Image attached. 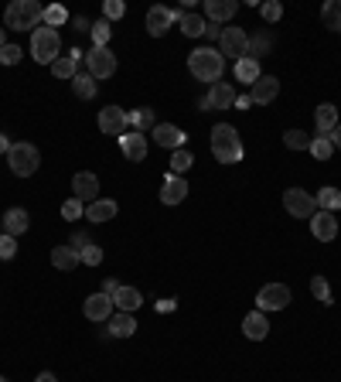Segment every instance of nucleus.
I'll return each instance as SVG.
<instances>
[{"label": "nucleus", "mask_w": 341, "mask_h": 382, "mask_svg": "<svg viewBox=\"0 0 341 382\" xmlns=\"http://www.w3.org/2000/svg\"><path fill=\"white\" fill-rule=\"evenodd\" d=\"M188 72H191L198 83L215 85V83H222V76H225V58H222L218 48L202 44V48H195V51L188 55Z\"/></svg>", "instance_id": "obj_1"}, {"label": "nucleus", "mask_w": 341, "mask_h": 382, "mask_svg": "<svg viewBox=\"0 0 341 382\" xmlns=\"http://www.w3.org/2000/svg\"><path fill=\"white\" fill-rule=\"evenodd\" d=\"M3 24L10 31H35L44 24V7L38 0H14L3 10Z\"/></svg>", "instance_id": "obj_2"}, {"label": "nucleus", "mask_w": 341, "mask_h": 382, "mask_svg": "<svg viewBox=\"0 0 341 382\" xmlns=\"http://www.w3.org/2000/svg\"><path fill=\"white\" fill-rule=\"evenodd\" d=\"M212 157L218 161V164H239V161H243V140H239V130L229 127V123L212 127Z\"/></svg>", "instance_id": "obj_3"}, {"label": "nucleus", "mask_w": 341, "mask_h": 382, "mask_svg": "<svg viewBox=\"0 0 341 382\" xmlns=\"http://www.w3.org/2000/svg\"><path fill=\"white\" fill-rule=\"evenodd\" d=\"M7 164H10V171H14L17 177H31L35 171L42 168V154H38L35 144L17 140V144H10V150H7Z\"/></svg>", "instance_id": "obj_4"}, {"label": "nucleus", "mask_w": 341, "mask_h": 382, "mask_svg": "<svg viewBox=\"0 0 341 382\" xmlns=\"http://www.w3.org/2000/svg\"><path fill=\"white\" fill-rule=\"evenodd\" d=\"M58 51H62V38H58V31L55 28H35L31 31V55H35V62L38 65H55V58H58Z\"/></svg>", "instance_id": "obj_5"}, {"label": "nucleus", "mask_w": 341, "mask_h": 382, "mask_svg": "<svg viewBox=\"0 0 341 382\" xmlns=\"http://www.w3.org/2000/svg\"><path fill=\"white\" fill-rule=\"evenodd\" d=\"M218 51H222V58H246L250 55V35L243 31V28H236V24H229V28H222V35H218Z\"/></svg>", "instance_id": "obj_6"}, {"label": "nucleus", "mask_w": 341, "mask_h": 382, "mask_svg": "<svg viewBox=\"0 0 341 382\" xmlns=\"http://www.w3.org/2000/svg\"><path fill=\"white\" fill-rule=\"evenodd\" d=\"M290 287L287 284H266V287H259V294H256V307L266 314V311H283V307H290Z\"/></svg>", "instance_id": "obj_7"}, {"label": "nucleus", "mask_w": 341, "mask_h": 382, "mask_svg": "<svg viewBox=\"0 0 341 382\" xmlns=\"http://www.w3.org/2000/svg\"><path fill=\"white\" fill-rule=\"evenodd\" d=\"M283 209H287V215H294V218H307L311 222V215L317 212V202L304 188H287L283 191Z\"/></svg>", "instance_id": "obj_8"}, {"label": "nucleus", "mask_w": 341, "mask_h": 382, "mask_svg": "<svg viewBox=\"0 0 341 382\" xmlns=\"http://www.w3.org/2000/svg\"><path fill=\"white\" fill-rule=\"evenodd\" d=\"M85 65H89V76H92V79H110V76H116V55H113L110 48H89Z\"/></svg>", "instance_id": "obj_9"}, {"label": "nucleus", "mask_w": 341, "mask_h": 382, "mask_svg": "<svg viewBox=\"0 0 341 382\" xmlns=\"http://www.w3.org/2000/svg\"><path fill=\"white\" fill-rule=\"evenodd\" d=\"M181 14L184 10H174V7H150L147 10V31H150V38H161V35H168L170 24H177L181 21Z\"/></svg>", "instance_id": "obj_10"}, {"label": "nucleus", "mask_w": 341, "mask_h": 382, "mask_svg": "<svg viewBox=\"0 0 341 382\" xmlns=\"http://www.w3.org/2000/svg\"><path fill=\"white\" fill-rule=\"evenodd\" d=\"M229 106H236V89L229 83L209 85V92L198 99V110H229Z\"/></svg>", "instance_id": "obj_11"}, {"label": "nucleus", "mask_w": 341, "mask_h": 382, "mask_svg": "<svg viewBox=\"0 0 341 382\" xmlns=\"http://www.w3.org/2000/svg\"><path fill=\"white\" fill-rule=\"evenodd\" d=\"M72 198H79L82 205H92L99 198V177L92 171H79L72 177Z\"/></svg>", "instance_id": "obj_12"}, {"label": "nucleus", "mask_w": 341, "mask_h": 382, "mask_svg": "<svg viewBox=\"0 0 341 382\" xmlns=\"http://www.w3.org/2000/svg\"><path fill=\"white\" fill-rule=\"evenodd\" d=\"M150 137H154V144L157 147H164V150H181L184 147V140H188V133L181 127H174V123H157V127L150 130Z\"/></svg>", "instance_id": "obj_13"}, {"label": "nucleus", "mask_w": 341, "mask_h": 382, "mask_svg": "<svg viewBox=\"0 0 341 382\" xmlns=\"http://www.w3.org/2000/svg\"><path fill=\"white\" fill-rule=\"evenodd\" d=\"M113 311H116V304H113V297H106L103 290H99V294H89L82 304V314L89 321H110Z\"/></svg>", "instance_id": "obj_14"}, {"label": "nucleus", "mask_w": 341, "mask_h": 382, "mask_svg": "<svg viewBox=\"0 0 341 382\" xmlns=\"http://www.w3.org/2000/svg\"><path fill=\"white\" fill-rule=\"evenodd\" d=\"M127 113L120 110V106H106V110H99V130L106 133V137H123L127 133Z\"/></svg>", "instance_id": "obj_15"}, {"label": "nucleus", "mask_w": 341, "mask_h": 382, "mask_svg": "<svg viewBox=\"0 0 341 382\" xmlns=\"http://www.w3.org/2000/svg\"><path fill=\"white\" fill-rule=\"evenodd\" d=\"M311 232H314V239L317 243H331L335 236H338V218H335V212H317L311 215Z\"/></svg>", "instance_id": "obj_16"}, {"label": "nucleus", "mask_w": 341, "mask_h": 382, "mask_svg": "<svg viewBox=\"0 0 341 382\" xmlns=\"http://www.w3.org/2000/svg\"><path fill=\"white\" fill-rule=\"evenodd\" d=\"M277 96H280V79H273V76H259L250 85V99H253L256 106H270Z\"/></svg>", "instance_id": "obj_17"}, {"label": "nucleus", "mask_w": 341, "mask_h": 382, "mask_svg": "<svg viewBox=\"0 0 341 382\" xmlns=\"http://www.w3.org/2000/svg\"><path fill=\"white\" fill-rule=\"evenodd\" d=\"M338 106L335 103H321L317 110H314V127H317V137H331L335 127H338Z\"/></svg>", "instance_id": "obj_18"}, {"label": "nucleus", "mask_w": 341, "mask_h": 382, "mask_svg": "<svg viewBox=\"0 0 341 382\" xmlns=\"http://www.w3.org/2000/svg\"><path fill=\"white\" fill-rule=\"evenodd\" d=\"M120 150H123L127 161H143V157H147V137L137 133V130H127V133L120 137Z\"/></svg>", "instance_id": "obj_19"}, {"label": "nucleus", "mask_w": 341, "mask_h": 382, "mask_svg": "<svg viewBox=\"0 0 341 382\" xmlns=\"http://www.w3.org/2000/svg\"><path fill=\"white\" fill-rule=\"evenodd\" d=\"M184 198H188V181L168 171V177H164V188H161V202H164V205H181Z\"/></svg>", "instance_id": "obj_20"}, {"label": "nucleus", "mask_w": 341, "mask_h": 382, "mask_svg": "<svg viewBox=\"0 0 341 382\" xmlns=\"http://www.w3.org/2000/svg\"><path fill=\"white\" fill-rule=\"evenodd\" d=\"M236 10H239L236 0H205V17L212 24H229L236 17Z\"/></svg>", "instance_id": "obj_21"}, {"label": "nucleus", "mask_w": 341, "mask_h": 382, "mask_svg": "<svg viewBox=\"0 0 341 382\" xmlns=\"http://www.w3.org/2000/svg\"><path fill=\"white\" fill-rule=\"evenodd\" d=\"M79 62H82V51H79V48H72L69 55H58V58H55V65H51V76H55V79H76V72H79Z\"/></svg>", "instance_id": "obj_22"}, {"label": "nucleus", "mask_w": 341, "mask_h": 382, "mask_svg": "<svg viewBox=\"0 0 341 382\" xmlns=\"http://www.w3.org/2000/svg\"><path fill=\"white\" fill-rule=\"evenodd\" d=\"M243 335L250 341H263L270 335V321H266L263 311H250V314L243 318Z\"/></svg>", "instance_id": "obj_23"}, {"label": "nucleus", "mask_w": 341, "mask_h": 382, "mask_svg": "<svg viewBox=\"0 0 341 382\" xmlns=\"http://www.w3.org/2000/svg\"><path fill=\"white\" fill-rule=\"evenodd\" d=\"M116 212H120V209H116V202H113V198H96L92 205H85V218H89V222H96V225H99V222L116 218Z\"/></svg>", "instance_id": "obj_24"}, {"label": "nucleus", "mask_w": 341, "mask_h": 382, "mask_svg": "<svg viewBox=\"0 0 341 382\" xmlns=\"http://www.w3.org/2000/svg\"><path fill=\"white\" fill-rule=\"evenodd\" d=\"M3 218V229H7V236H21V232H28V225H31V215L24 212V209H7V215H0Z\"/></svg>", "instance_id": "obj_25"}, {"label": "nucleus", "mask_w": 341, "mask_h": 382, "mask_svg": "<svg viewBox=\"0 0 341 382\" xmlns=\"http://www.w3.org/2000/svg\"><path fill=\"white\" fill-rule=\"evenodd\" d=\"M51 263H55L58 270L72 273V270H76V266L82 263V256H79L76 250H72V246H69V243H65V246H55V250H51Z\"/></svg>", "instance_id": "obj_26"}, {"label": "nucleus", "mask_w": 341, "mask_h": 382, "mask_svg": "<svg viewBox=\"0 0 341 382\" xmlns=\"http://www.w3.org/2000/svg\"><path fill=\"white\" fill-rule=\"evenodd\" d=\"M177 24H181V31H184L188 38H205V28H209V21H205L202 14H195V10H184Z\"/></svg>", "instance_id": "obj_27"}, {"label": "nucleus", "mask_w": 341, "mask_h": 382, "mask_svg": "<svg viewBox=\"0 0 341 382\" xmlns=\"http://www.w3.org/2000/svg\"><path fill=\"white\" fill-rule=\"evenodd\" d=\"M113 304H116V311L133 314V311L143 304V294H140L137 287H120V290H116V297H113Z\"/></svg>", "instance_id": "obj_28"}, {"label": "nucleus", "mask_w": 341, "mask_h": 382, "mask_svg": "<svg viewBox=\"0 0 341 382\" xmlns=\"http://www.w3.org/2000/svg\"><path fill=\"white\" fill-rule=\"evenodd\" d=\"M137 331V321H133V314H123V311H116L113 318H110V335L113 338H130Z\"/></svg>", "instance_id": "obj_29"}, {"label": "nucleus", "mask_w": 341, "mask_h": 382, "mask_svg": "<svg viewBox=\"0 0 341 382\" xmlns=\"http://www.w3.org/2000/svg\"><path fill=\"white\" fill-rule=\"evenodd\" d=\"M259 76H263V69H259V62H256V58L246 55V58H239V62H236V79H239L243 85H253Z\"/></svg>", "instance_id": "obj_30"}, {"label": "nucleus", "mask_w": 341, "mask_h": 382, "mask_svg": "<svg viewBox=\"0 0 341 382\" xmlns=\"http://www.w3.org/2000/svg\"><path fill=\"white\" fill-rule=\"evenodd\" d=\"M314 202H317L321 212H338L341 209V191L335 188V184H328V188H321V191L314 195Z\"/></svg>", "instance_id": "obj_31"}, {"label": "nucleus", "mask_w": 341, "mask_h": 382, "mask_svg": "<svg viewBox=\"0 0 341 382\" xmlns=\"http://www.w3.org/2000/svg\"><path fill=\"white\" fill-rule=\"evenodd\" d=\"M127 123L137 130V133H143V130L157 127V116H154V110H147V106H143V110H133V113H127Z\"/></svg>", "instance_id": "obj_32"}, {"label": "nucleus", "mask_w": 341, "mask_h": 382, "mask_svg": "<svg viewBox=\"0 0 341 382\" xmlns=\"http://www.w3.org/2000/svg\"><path fill=\"white\" fill-rule=\"evenodd\" d=\"M72 92H76L79 99H96L99 85H96V79H92L89 72H76V79H72Z\"/></svg>", "instance_id": "obj_33"}, {"label": "nucleus", "mask_w": 341, "mask_h": 382, "mask_svg": "<svg viewBox=\"0 0 341 382\" xmlns=\"http://www.w3.org/2000/svg\"><path fill=\"white\" fill-rule=\"evenodd\" d=\"M270 51H273V35H270V31H259V35L250 38V58L259 62V58H266Z\"/></svg>", "instance_id": "obj_34"}, {"label": "nucleus", "mask_w": 341, "mask_h": 382, "mask_svg": "<svg viewBox=\"0 0 341 382\" xmlns=\"http://www.w3.org/2000/svg\"><path fill=\"white\" fill-rule=\"evenodd\" d=\"M321 21H324V28L341 31V0H328V3L321 7Z\"/></svg>", "instance_id": "obj_35"}, {"label": "nucleus", "mask_w": 341, "mask_h": 382, "mask_svg": "<svg viewBox=\"0 0 341 382\" xmlns=\"http://www.w3.org/2000/svg\"><path fill=\"white\" fill-rule=\"evenodd\" d=\"M89 35H92V48H106L110 38H113V24L103 17V21H96V24H92V31H89Z\"/></svg>", "instance_id": "obj_36"}, {"label": "nucleus", "mask_w": 341, "mask_h": 382, "mask_svg": "<svg viewBox=\"0 0 341 382\" xmlns=\"http://www.w3.org/2000/svg\"><path fill=\"white\" fill-rule=\"evenodd\" d=\"M65 21H69V10H65L62 3H48V7H44V24H48V28H62Z\"/></svg>", "instance_id": "obj_37"}, {"label": "nucleus", "mask_w": 341, "mask_h": 382, "mask_svg": "<svg viewBox=\"0 0 341 382\" xmlns=\"http://www.w3.org/2000/svg\"><path fill=\"white\" fill-rule=\"evenodd\" d=\"M317 161H328L331 157V150H335V144H331V137H311V147H307Z\"/></svg>", "instance_id": "obj_38"}, {"label": "nucleus", "mask_w": 341, "mask_h": 382, "mask_svg": "<svg viewBox=\"0 0 341 382\" xmlns=\"http://www.w3.org/2000/svg\"><path fill=\"white\" fill-rule=\"evenodd\" d=\"M191 164H195V157H191V154H188L184 147L170 154V174H177V177H181V174H184V171L191 168Z\"/></svg>", "instance_id": "obj_39"}, {"label": "nucleus", "mask_w": 341, "mask_h": 382, "mask_svg": "<svg viewBox=\"0 0 341 382\" xmlns=\"http://www.w3.org/2000/svg\"><path fill=\"white\" fill-rule=\"evenodd\" d=\"M259 14H263L266 24H277L283 17V3L280 0H266V3H259Z\"/></svg>", "instance_id": "obj_40"}, {"label": "nucleus", "mask_w": 341, "mask_h": 382, "mask_svg": "<svg viewBox=\"0 0 341 382\" xmlns=\"http://www.w3.org/2000/svg\"><path fill=\"white\" fill-rule=\"evenodd\" d=\"M283 144H287L290 150H307V147H311V137H307L304 130H287V133H283Z\"/></svg>", "instance_id": "obj_41"}, {"label": "nucleus", "mask_w": 341, "mask_h": 382, "mask_svg": "<svg viewBox=\"0 0 341 382\" xmlns=\"http://www.w3.org/2000/svg\"><path fill=\"white\" fill-rule=\"evenodd\" d=\"M311 294L321 300V304H335V297H331V287H328V280H324V277H314V280H311Z\"/></svg>", "instance_id": "obj_42"}, {"label": "nucleus", "mask_w": 341, "mask_h": 382, "mask_svg": "<svg viewBox=\"0 0 341 382\" xmlns=\"http://www.w3.org/2000/svg\"><path fill=\"white\" fill-rule=\"evenodd\" d=\"M103 14H106V21L113 24V21H120V17L127 14V3H123V0H106V3H103Z\"/></svg>", "instance_id": "obj_43"}, {"label": "nucleus", "mask_w": 341, "mask_h": 382, "mask_svg": "<svg viewBox=\"0 0 341 382\" xmlns=\"http://www.w3.org/2000/svg\"><path fill=\"white\" fill-rule=\"evenodd\" d=\"M62 218H69V222H76V218H85V205L79 198H69L65 205H62Z\"/></svg>", "instance_id": "obj_44"}, {"label": "nucleus", "mask_w": 341, "mask_h": 382, "mask_svg": "<svg viewBox=\"0 0 341 382\" xmlns=\"http://www.w3.org/2000/svg\"><path fill=\"white\" fill-rule=\"evenodd\" d=\"M21 58H24L21 44H3V48H0V62H3V65H17Z\"/></svg>", "instance_id": "obj_45"}, {"label": "nucleus", "mask_w": 341, "mask_h": 382, "mask_svg": "<svg viewBox=\"0 0 341 382\" xmlns=\"http://www.w3.org/2000/svg\"><path fill=\"white\" fill-rule=\"evenodd\" d=\"M14 256H17V239L0 232V259H14Z\"/></svg>", "instance_id": "obj_46"}, {"label": "nucleus", "mask_w": 341, "mask_h": 382, "mask_svg": "<svg viewBox=\"0 0 341 382\" xmlns=\"http://www.w3.org/2000/svg\"><path fill=\"white\" fill-rule=\"evenodd\" d=\"M79 256H82L85 266H99V263H103V250H99L96 243H89V246H85V250H82Z\"/></svg>", "instance_id": "obj_47"}, {"label": "nucleus", "mask_w": 341, "mask_h": 382, "mask_svg": "<svg viewBox=\"0 0 341 382\" xmlns=\"http://www.w3.org/2000/svg\"><path fill=\"white\" fill-rule=\"evenodd\" d=\"M89 243H92V239H89L85 232H72V239H69V246H72L76 253H82V250L89 246Z\"/></svg>", "instance_id": "obj_48"}, {"label": "nucleus", "mask_w": 341, "mask_h": 382, "mask_svg": "<svg viewBox=\"0 0 341 382\" xmlns=\"http://www.w3.org/2000/svg\"><path fill=\"white\" fill-rule=\"evenodd\" d=\"M116 290H120V284H116L113 277H110V280H103V294H106V297H116Z\"/></svg>", "instance_id": "obj_49"}, {"label": "nucleus", "mask_w": 341, "mask_h": 382, "mask_svg": "<svg viewBox=\"0 0 341 382\" xmlns=\"http://www.w3.org/2000/svg\"><path fill=\"white\" fill-rule=\"evenodd\" d=\"M218 35H222L218 24H209V28H205V38H209V42H218Z\"/></svg>", "instance_id": "obj_50"}, {"label": "nucleus", "mask_w": 341, "mask_h": 382, "mask_svg": "<svg viewBox=\"0 0 341 382\" xmlns=\"http://www.w3.org/2000/svg\"><path fill=\"white\" fill-rule=\"evenodd\" d=\"M236 106H239V110H250L253 99H250V96H236Z\"/></svg>", "instance_id": "obj_51"}, {"label": "nucleus", "mask_w": 341, "mask_h": 382, "mask_svg": "<svg viewBox=\"0 0 341 382\" xmlns=\"http://www.w3.org/2000/svg\"><path fill=\"white\" fill-rule=\"evenodd\" d=\"M76 31H92V24L85 17H76Z\"/></svg>", "instance_id": "obj_52"}, {"label": "nucleus", "mask_w": 341, "mask_h": 382, "mask_svg": "<svg viewBox=\"0 0 341 382\" xmlns=\"http://www.w3.org/2000/svg\"><path fill=\"white\" fill-rule=\"evenodd\" d=\"M331 144H335V147H338V150H341V123H338V127H335V133H331Z\"/></svg>", "instance_id": "obj_53"}, {"label": "nucleus", "mask_w": 341, "mask_h": 382, "mask_svg": "<svg viewBox=\"0 0 341 382\" xmlns=\"http://www.w3.org/2000/svg\"><path fill=\"white\" fill-rule=\"evenodd\" d=\"M10 150V140H7V133H0V154H7Z\"/></svg>", "instance_id": "obj_54"}, {"label": "nucleus", "mask_w": 341, "mask_h": 382, "mask_svg": "<svg viewBox=\"0 0 341 382\" xmlns=\"http://www.w3.org/2000/svg\"><path fill=\"white\" fill-rule=\"evenodd\" d=\"M35 382H58V379H55L51 372H42V376H38V379H35Z\"/></svg>", "instance_id": "obj_55"}, {"label": "nucleus", "mask_w": 341, "mask_h": 382, "mask_svg": "<svg viewBox=\"0 0 341 382\" xmlns=\"http://www.w3.org/2000/svg\"><path fill=\"white\" fill-rule=\"evenodd\" d=\"M3 44H7V35H3V28H0V48H3Z\"/></svg>", "instance_id": "obj_56"}, {"label": "nucleus", "mask_w": 341, "mask_h": 382, "mask_svg": "<svg viewBox=\"0 0 341 382\" xmlns=\"http://www.w3.org/2000/svg\"><path fill=\"white\" fill-rule=\"evenodd\" d=\"M0 232H3V218H0Z\"/></svg>", "instance_id": "obj_57"}, {"label": "nucleus", "mask_w": 341, "mask_h": 382, "mask_svg": "<svg viewBox=\"0 0 341 382\" xmlns=\"http://www.w3.org/2000/svg\"><path fill=\"white\" fill-rule=\"evenodd\" d=\"M0 382H7V376H0Z\"/></svg>", "instance_id": "obj_58"}]
</instances>
